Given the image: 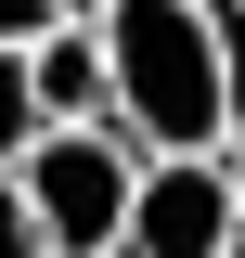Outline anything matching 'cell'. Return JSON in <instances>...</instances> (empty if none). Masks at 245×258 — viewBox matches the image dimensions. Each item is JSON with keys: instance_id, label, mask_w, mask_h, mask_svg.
Returning <instances> with one entry per match:
<instances>
[{"instance_id": "obj_1", "label": "cell", "mask_w": 245, "mask_h": 258, "mask_svg": "<svg viewBox=\"0 0 245 258\" xmlns=\"http://www.w3.org/2000/svg\"><path fill=\"white\" fill-rule=\"evenodd\" d=\"M103 64H116V142H142V155H219L232 52H219L207 0H103Z\"/></svg>"}, {"instance_id": "obj_2", "label": "cell", "mask_w": 245, "mask_h": 258, "mask_svg": "<svg viewBox=\"0 0 245 258\" xmlns=\"http://www.w3.org/2000/svg\"><path fill=\"white\" fill-rule=\"evenodd\" d=\"M13 181H26V220L52 232V258H116V245H129L142 142H116V129H39Z\"/></svg>"}, {"instance_id": "obj_3", "label": "cell", "mask_w": 245, "mask_h": 258, "mask_svg": "<svg viewBox=\"0 0 245 258\" xmlns=\"http://www.w3.org/2000/svg\"><path fill=\"white\" fill-rule=\"evenodd\" d=\"M232 232H245V194L219 155H142L116 258H232Z\"/></svg>"}, {"instance_id": "obj_4", "label": "cell", "mask_w": 245, "mask_h": 258, "mask_svg": "<svg viewBox=\"0 0 245 258\" xmlns=\"http://www.w3.org/2000/svg\"><path fill=\"white\" fill-rule=\"evenodd\" d=\"M26 78H39V116H52V129H116L103 26H52V39H26Z\"/></svg>"}, {"instance_id": "obj_5", "label": "cell", "mask_w": 245, "mask_h": 258, "mask_svg": "<svg viewBox=\"0 0 245 258\" xmlns=\"http://www.w3.org/2000/svg\"><path fill=\"white\" fill-rule=\"evenodd\" d=\"M39 78H26V52H0V168H26V142H39Z\"/></svg>"}, {"instance_id": "obj_6", "label": "cell", "mask_w": 245, "mask_h": 258, "mask_svg": "<svg viewBox=\"0 0 245 258\" xmlns=\"http://www.w3.org/2000/svg\"><path fill=\"white\" fill-rule=\"evenodd\" d=\"M219 52H232V116H219V168L245 194V13H219Z\"/></svg>"}, {"instance_id": "obj_7", "label": "cell", "mask_w": 245, "mask_h": 258, "mask_svg": "<svg viewBox=\"0 0 245 258\" xmlns=\"http://www.w3.org/2000/svg\"><path fill=\"white\" fill-rule=\"evenodd\" d=\"M0 258H52V232L26 220V181H13V168H0Z\"/></svg>"}, {"instance_id": "obj_8", "label": "cell", "mask_w": 245, "mask_h": 258, "mask_svg": "<svg viewBox=\"0 0 245 258\" xmlns=\"http://www.w3.org/2000/svg\"><path fill=\"white\" fill-rule=\"evenodd\" d=\"M26 39H52V0H0V52H26Z\"/></svg>"}, {"instance_id": "obj_9", "label": "cell", "mask_w": 245, "mask_h": 258, "mask_svg": "<svg viewBox=\"0 0 245 258\" xmlns=\"http://www.w3.org/2000/svg\"><path fill=\"white\" fill-rule=\"evenodd\" d=\"M232 258H245V232H232Z\"/></svg>"}, {"instance_id": "obj_10", "label": "cell", "mask_w": 245, "mask_h": 258, "mask_svg": "<svg viewBox=\"0 0 245 258\" xmlns=\"http://www.w3.org/2000/svg\"><path fill=\"white\" fill-rule=\"evenodd\" d=\"M232 13H245V0H232Z\"/></svg>"}]
</instances>
